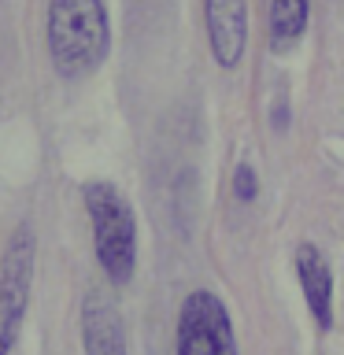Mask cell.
Wrapping results in <instances>:
<instances>
[{
	"label": "cell",
	"mask_w": 344,
	"mask_h": 355,
	"mask_svg": "<svg viewBox=\"0 0 344 355\" xmlns=\"http://www.w3.org/2000/svg\"><path fill=\"white\" fill-rule=\"evenodd\" d=\"M44 44L60 78H89L111 52V22L104 0H49Z\"/></svg>",
	"instance_id": "cell-1"
},
{
	"label": "cell",
	"mask_w": 344,
	"mask_h": 355,
	"mask_svg": "<svg viewBox=\"0 0 344 355\" xmlns=\"http://www.w3.org/2000/svg\"><path fill=\"white\" fill-rule=\"evenodd\" d=\"M85 215L93 222V252L108 282L126 285L137 270V215L130 200L111 182H85L82 185Z\"/></svg>",
	"instance_id": "cell-2"
},
{
	"label": "cell",
	"mask_w": 344,
	"mask_h": 355,
	"mask_svg": "<svg viewBox=\"0 0 344 355\" xmlns=\"http://www.w3.org/2000/svg\"><path fill=\"white\" fill-rule=\"evenodd\" d=\"M174 352L178 355H241L230 307L222 304V296H215L211 288H193L182 300L178 329H174Z\"/></svg>",
	"instance_id": "cell-3"
},
{
	"label": "cell",
	"mask_w": 344,
	"mask_h": 355,
	"mask_svg": "<svg viewBox=\"0 0 344 355\" xmlns=\"http://www.w3.org/2000/svg\"><path fill=\"white\" fill-rule=\"evenodd\" d=\"M33 255H37V237H33L30 226H19L0 252V355H11L22 318H26Z\"/></svg>",
	"instance_id": "cell-4"
},
{
	"label": "cell",
	"mask_w": 344,
	"mask_h": 355,
	"mask_svg": "<svg viewBox=\"0 0 344 355\" xmlns=\"http://www.w3.org/2000/svg\"><path fill=\"white\" fill-rule=\"evenodd\" d=\"M204 19L215 63L233 71L248 44V0H204Z\"/></svg>",
	"instance_id": "cell-5"
},
{
	"label": "cell",
	"mask_w": 344,
	"mask_h": 355,
	"mask_svg": "<svg viewBox=\"0 0 344 355\" xmlns=\"http://www.w3.org/2000/svg\"><path fill=\"white\" fill-rule=\"evenodd\" d=\"M82 344L85 355H130L126 352V326L108 293H85L82 300Z\"/></svg>",
	"instance_id": "cell-6"
},
{
	"label": "cell",
	"mask_w": 344,
	"mask_h": 355,
	"mask_svg": "<svg viewBox=\"0 0 344 355\" xmlns=\"http://www.w3.org/2000/svg\"><path fill=\"white\" fill-rule=\"evenodd\" d=\"M296 277L304 288V304L315 318V326L326 333L333 329V270L315 244H300L296 248Z\"/></svg>",
	"instance_id": "cell-7"
},
{
	"label": "cell",
	"mask_w": 344,
	"mask_h": 355,
	"mask_svg": "<svg viewBox=\"0 0 344 355\" xmlns=\"http://www.w3.org/2000/svg\"><path fill=\"white\" fill-rule=\"evenodd\" d=\"M311 19V0H270V49L289 52L293 44L304 37Z\"/></svg>",
	"instance_id": "cell-8"
},
{
	"label": "cell",
	"mask_w": 344,
	"mask_h": 355,
	"mask_svg": "<svg viewBox=\"0 0 344 355\" xmlns=\"http://www.w3.org/2000/svg\"><path fill=\"white\" fill-rule=\"evenodd\" d=\"M233 196L241 200V204H252L255 196H259V178L248 163H241L237 171H233Z\"/></svg>",
	"instance_id": "cell-9"
}]
</instances>
